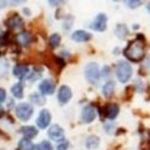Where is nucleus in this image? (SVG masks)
<instances>
[{
  "mask_svg": "<svg viewBox=\"0 0 150 150\" xmlns=\"http://www.w3.org/2000/svg\"><path fill=\"white\" fill-rule=\"evenodd\" d=\"M21 132L24 134V138H27V139L34 138V137H36L37 133H39V131H37L36 127H34V126H23L21 129Z\"/></svg>",
  "mask_w": 150,
  "mask_h": 150,
  "instance_id": "nucleus-14",
  "label": "nucleus"
},
{
  "mask_svg": "<svg viewBox=\"0 0 150 150\" xmlns=\"http://www.w3.org/2000/svg\"><path fill=\"white\" fill-rule=\"evenodd\" d=\"M60 41H61L60 35L57 34V33H54V34L51 35V37H49V41H48V42H49V46H51L52 48H57V47H59Z\"/></svg>",
  "mask_w": 150,
  "mask_h": 150,
  "instance_id": "nucleus-21",
  "label": "nucleus"
},
{
  "mask_svg": "<svg viewBox=\"0 0 150 150\" xmlns=\"http://www.w3.org/2000/svg\"><path fill=\"white\" fill-rule=\"evenodd\" d=\"M126 5L129 8H137L142 5V1H139V0H130V1H126Z\"/></svg>",
  "mask_w": 150,
  "mask_h": 150,
  "instance_id": "nucleus-26",
  "label": "nucleus"
},
{
  "mask_svg": "<svg viewBox=\"0 0 150 150\" xmlns=\"http://www.w3.org/2000/svg\"><path fill=\"white\" fill-rule=\"evenodd\" d=\"M124 54L129 60L133 62H139L145 55V46L143 36H137V39L129 42L127 47L124 49Z\"/></svg>",
  "mask_w": 150,
  "mask_h": 150,
  "instance_id": "nucleus-1",
  "label": "nucleus"
},
{
  "mask_svg": "<svg viewBox=\"0 0 150 150\" xmlns=\"http://www.w3.org/2000/svg\"><path fill=\"white\" fill-rule=\"evenodd\" d=\"M7 69H8V62L4 59L0 60V78H1L4 74L7 72Z\"/></svg>",
  "mask_w": 150,
  "mask_h": 150,
  "instance_id": "nucleus-25",
  "label": "nucleus"
},
{
  "mask_svg": "<svg viewBox=\"0 0 150 150\" xmlns=\"http://www.w3.org/2000/svg\"><path fill=\"white\" fill-rule=\"evenodd\" d=\"M48 137L53 141H57V142L64 141L65 139V132H64V130H62V127L60 126V125L55 124V125H52V126L49 127Z\"/></svg>",
  "mask_w": 150,
  "mask_h": 150,
  "instance_id": "nucleus-6",
  "label": "nucleus"
},
{
  "mask_svg": "<svg viewBox=\"0 0 150 150\" xmlns=\"http://www.w3.org/2000/svg\"><path fill=\"white\" fill-rule=\"evenodd\" d=\"M28 74H29V66L28 65H23V64L15 65V67H13V76L15 77L23 79V78H25Z\"/></svg>",
  "mask_w": 150,
  "mask_h": 150,
  "instance_id": "nucleus-12",
  "label": "nucleus"
},
{
  "mask_svg": "<svg viewBox=\"0 0 150 150\" xmlns=\"http://www.w3.org/2000/svg\"><path fill=\"white\" fill-rule=\"evenodd\" d=\"M62 3H64V1H52V0L49 1V4H51V5H57V4H62Z\"/></svg>",
  "mask_w": 150,
  "mask_h": 150,
  "instance_id": "nucleus-32",
  "label": "nucleus"
},
{
  "mask_svg": "<svg viewBox=\"0 0 150 150\" xmlns=\"http://www.w3.org/2000/svg\"><path fill=\"white\" fill-rule=\"evenodd\" d=\"M129 33V29L125 24H118L117 28H115V35L119 37V39H124L125 36L127 35Z\"/></svg>",
  "mask_w": 150,
  "mask_h": 150,
  "instance_id": "nucleus-20",
  "label": "nucleus"
},
{
  "mask_svg": "<svg viewBox=\"0 0 150 150\" xmlns=\"http://www.w3.org/2000/svg\"><path fill=\"white\" fill-rule=\"evenodd\" d=\"M6 100V91L4 89H0V105Z\"/></svg>",
  "mask_w": 150,
  "mask_h": 150,
  "instance_id": "nucleus-30",
  "label": "nucleus"
},
{
  "mask_svg": "<svg viewBox=\"0 0 150 150\" xmlns=\"http://www.w3.org/2000/svg\"><path fill=\"white\" fill-rule=\"evenodd\" d=\"M110 74V67L109 66H103L102 69V76L103 77H108Z\"/></svg>",
  "mask_w": 150,
  "mask_h": 150,
  "instance_id": "nucleus-29",
  "label": "nucleus"
},
{
  "mask_svg": "<svg viewBox=\"0 0 150 150\" xmlns=\"http://www.w3.org/2000/svg\"><path fill=\"white\" fill-rule=\"evenodd\" d=\"M51 120H52V115H51V113H49V110L48 109H42L40 112L39 117H37V119H36V125L40 129H46V127L49 126Z\"/></svg>",
  "mask_w": 150,
  "mask_h": 150,
  "instance_id": "nucleus-7",
  "label": "nucleus"
},
{
  "mask_svg": "<svg viewBox=\"0 0 150 150\" xmlns=\"http://www.w3.org/2000/svg\"><path fill=\"white\" fill-rule=\"evenodd\" d=\"M30 101L33 102V103H35V105H37V106H42L45 102H46V100H45V97L42 96V95H40V94H33V95H30Z\"/></svg>",
  "mask_w": 150,
  "mask_h": 150,
  "instance_id": "nucleus-22",
  "label": "nucleus"
},
{
  "mask_svg": "<svg viewBox=\"0 0 150 150\" xmlns=\"http://www.w3.org/2000/svg\"><path fill=\"white\" fill-rule=\"evenodd\" d=\"M105 129H106V132L107 133H113V131H114V124L113 122H110L109 125L106 124L105 125Z\"/></svg>",
  "mask_w": 150,
  "mask_h": 150,
  "instance_id": "nucleus-28",
  "label": "nucleus"
},
{
  "mask_svg": "<svg viewBox=\"0 0 150 150\" xmlns=\"http://www.w3.org/2000/svg\"><path fill=\"white\" fill-rule=\"evenodd\" d=\"M119 114V106L117 103H113V105H109L107 110H106V117L110 120H113L118 117Z\"/></svg>",
  "mask_w": 150,
  "mask_h": 150,
  "instance_id": "nucleus-15",
  "label": "nucleus"
},
{
  "mask_svg": "<svg viewBox=\"0 0 150 150\" xmlns=\"http://www.w3.org/2000/svg\"><path fill=\"white\" fill-rule=\"evenodd\" d=\"M71 97H72V90H71L70 86L61 85L59 91H58V101H59V103H61V105L67 103L71 100Z\"/></svg>",
  "mask_w": 150,
  "mask_h": 150,
  "instance_id": "nucleus-8",
  "label": "nucleus"
},
{
  "mask_svg": "<svg viewBox=\"0 0 150 150\" xmlns=\"http://www.w3.org/2000/svg\"><path fill=\"white\" fill-rule=\"evenodd\" d=\"M85 145L88 149H91V150L97 149L98 145H100V138L97 136H89L88 139H86V142H85Z\"/></svg>",
  "mask_w": 150,
  "mask_h": 150,
  "instance_id": "nucleus-16",
  "label": "nucleus"
},
{
  "mask_svg": "<svg viewBox=\"0 0 150 150\" xmlns=\"http://www.w3.org/2000/svg\"><path fill=\"white\" fill-rule=\"evenodd\" d=\"M18 41H19L23 46H28V45L30 43V41H31V36H30V34H28V33H21V34L18 35Z\"/></svg>",
  "mask_w": 150,
  "mask_h": 150,
  "instance_id": "nucleus-23",
  "label": "nucleus"
},
{
  "mask_svg": "<svg viewBox=\"0 0 150 150\" xmlns=\"http://www.w3.org/2000/svg\"><path fill=\"white\" fill-rule=\"evenodd\" d=\"M6 5H7V1H1V0H0V10L4 8Z\"/></svg>",
  "mask_w": 150,
  "mask_h": 150,
  "instance_id": "nucleus-31",
  "label": "nucleus"
},
{
  "mask_svg": "<svg viewBox=\"0 0 150 150\" xmlns=\"http://www.w3.org/2000/svg\"><path fill=\"white\" fill-rule=\"evenodd\" d=\"M146 10H148V12H149V13H150V3L146 5Z\"/></svg>",
  "mask_w": 150,
  "mask_h": 150,
  "instance_id": "nucleus-34",
  "label": "nucleus"
},
{
  "mask_svg": "<svg viewBox=\"0 0 150 150\" xmlns=\"http://www.w3.org/2000/svg\"><path fill=\"white\" fill-rule=\"evenodd\" d=\"M71 39L76 42H86L91 39V34H89L85 30H76L72 33Z\"/></svg>",
  "mask_w": 150,
  "mask_h": 150,
  "instance_id": "nucleus-11",
  "label": "nucleus"
},
{
  "mask_svg": "<svg viewBox=\"0 0 150 150\" xmlns=\"http://www.w3.org/2000/svg\"><path fill=\"white\" fill-rule=\"evenodd\" d=\"M11 93L16 98H22L23 97V84L22 83H17L11 88Z\"/></svg>",
  "mask_w": 150,
  "mask_h": 150,
  "instance_id": "nucleus-18",
  "label": "nucleus"
},
{
  "mask_svg": "<svg viewBox=\"0 0 150 150\" xmlns=\"http://www.w3.org/2000/svg\"><path fill=\"white\" fill-rule=\"evenodd\" d=\"M39 89L42 95H52L55 91V83L52 79H45L39 85Z\"/></svg>",
  "mask_w": 150,
  "mask_h": 150,
  "instance_id": "nucleus-10",
  "label": "nucleus"
},
{
  "mask_svg": "<svg viewBox=\"0 0 150 150\" xmlns=\"http://www.w3.org/2000/svg\"><path fill=\"white\" fill-rule=\"evenodd\" d=\"M114 89H115V83L113 81L106 82L103 84V86H102V94H103V96L107 97V98L110 97L112 95H113V93H114Z\"/></svg>",
  "mask_w": 150,
  "mask_h": 150,
  "instance_id": "nucleus-13",
  "label": "nucleus"
},
{
  "mask_svg": "<svg viewBox=\"0 0 150 150\" xmlns=\"http://www.w3.org/2000/svg\"><path fill=\"white\" fill-rule=\"evenodd\" d=\"M69 149V142L67 141H61L58 145H57V150H67Z\"/></svg>",
  "mask_w": 150,
  "mask_h": 150,
  "instance_id": "nucleus-27",
  "label": "nucleus"
},
{
  "mask_svg": "<svg viewBox=\"0 0 150 150\" xmlns=\"http://www.w3.org/2000/svg\"><path fill=\"white\" fill-rule=\"evenodd\" d=\"M115 74H117V78L119 82L126 83L132 77V66L126 61H119L117 64Z\"/></svg>",
  "mask_w": 150,
  "mask_h": 150,
  "instance_id": "nucleus-2",
  "label": "nucleus"
},
{
  "mask_svg": "<svg viewBox=\"0 0 150 150\" xmlns=\"http://www.w3.org/2000/svg\"><path fill=\"white\" fill-rule=\"evenodd\" d=\"M84 77L91 84H97L100 79V69L96 62H89L84 67Z\"/></svg>",
  "mask_w": 150,
  "mask_h": 150,
  "instance_id": "nucleus-3",
  "label": "nucleus"
},
{
  "mask_svg": "<svg viewBox=\"0 0 150 150\" xmlns=\"http://www.w3.org/2000/svg\"><path fill=\"white\" fill-rule=\"evenodd\" d=\"M15 112H16V115H17V118H18L19 120L27 121V120H29V119L31 118L33 112H34V108H33V106L29 105V103H19V105L16 107Z\"/></svg>",
  "mask_w": 150,
  "mask_h": 150,
  "instance_id": "nucleus-4",
  "label": "nucleus"
},
{
  "mask_svg": "<svg viewBox=\"0 0 150 150\" xmlns=\"http://www.w3.org/2000/svg\"><path fill=\"white\" fill-rule=\"evenodd\" d=\"M23 11H24V13H27V16L30 15V10H29V8H24Z\"/></svg>",
  "mask_w": 150,
  "mask_h": 150,
  "instance_id": "nucleus-33",
  "label": "nucleus"
},
{
  "mask_svg": "<svg viewBox=\"0 0 150 150\" xmlns=\"http://www.w3.org/2000/svg\"><path fill=\"white\" fill-rule=\"evenodd\" d=\"M96 118V109L94 106L88 105L82 109V119L85 124H90Z\"/></svg>",
  "mask_w": 150,
  "mask_h": 150,
  "instance_id": "nucleus-9",
  "label": "nucleus"
},
{
  "mask_svg": "<svg viewBox=\"0 0 150 150\" xmlns=\"http://www.w3.org/2000/svg\"><path fill=\"white\" fill-rule=\"evenodd\" d=\"M7 24H8L11 28H19L22 24H23V19H22L19 16L15 15V16H12V17L7 21Z\"/></svg>",
  "mask_w": 150,
  "mask_h": 150,
  "instance_id": "nucleus-19",
  "label": "nucleus"
},
{
  "mask_svg": "<svg viewBox=\"0 0 150 150\" xmlns=\"http://www.w3.org/2000/svg\"><path fill=\"white\" fill-rule=\"evenodd\" d=\"M18 148H19L21 150H35L34 143H33L30 139H27V138H23V139L19 141Z\"/></svg>",
  "mask_w": 150,
  "mask_h": 150,
  "instance_id": "nucleus-17",
  "label": "nucleus"
},
{
  "mask_svg": "<svg viewBox=\"0 0 150 150\" xmlns=\"http://www.w3.org/2000/svg\"><path fill=\"white\" fill-rule=\"evenodd\" d=\"M0 34H1V30H0Z\"/></svg>",
  "mask_w": 150,
  "mask_h": 150,
  "instance_id": "nucleus-35",
  "label": "nucleus"
},
{
  "mask_svg": "<svg viewBox=\"0 0 150 150\" xmlns=\"http://www.w3.org/2000/svg\"><path fill=\"white\" fill-rule=\"evenodd\" d=\"M35 149L36 150H53V146L48 141H42L40 144L35 145Z\"/></svg>",
  "mask_w": 150,
  "mask_h": 150,
  "instance_id": "nucleus-24",
  "label": "nucleus"
},
{
  "mask_svg": "<svg viewBox=\"0 0 150 150\" xmlns=\"http://www.w3.org/2000/svg\"><path fill=\"white\" fill-rule=\"evenodd\" d=\"M90 28L95 31H100V33H102L107 29V16L106 13H98L95 19L91 22L90 24Z\"/></svg>",
  "mask_w": 150,
  "mask_h": 150,
  "instance_id": "nucleus-5",
  "label": "nucleus"
}]
</instances>
